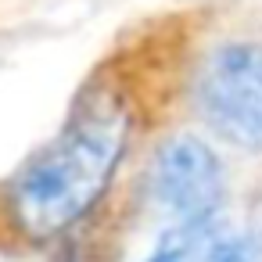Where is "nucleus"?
<instances>
[{
  "label": "nucleus",
  "mask_w": 262,
  "mask_h": 262,
  "mask_svg": "<svg viewBox=\"0 0 262 262\" xmlns=\"http://www.w3.org/2000/svg\"><path fill=\"white\" fill-rule=\"evenodd\" d=\"M129 137V104L119 90H90L65 129L15 183L11 208L29 237H51L86 215L108 190Z\"/></svg>",
  "instance_id": "1"
},
{
  "label": "nucleus",
  "mask_w": 262,
  "mask_h": 262,
  "mask_svg": "<svg viewBox=\"0 0 262 262\" xmlns=\"http://www.w3.org/2000/svg\"><path fill=\"white\" fill-rule=\"evenodd\" d=\"M198 108L233 147L262 151V43H226L198 72Z\"/></svg>",
  "instance_id": "2"
},
{
  "label": "nucleus",
  "mask_w": 262,
  "mask_h": 262,
  "mask_svg": "<svg viewBox=\"0 0 262 262\" xmlns=\"http://www.w3.org/2000/svg\"><path fill=\"white\" fill-rule=\"evenodd\" d=\"M151 198L183 226L212 219L223 205V165L194 137L169 140L151 162Z\"/></svg>",
  "instance_id": "3"
},
{
  "label": "nucleus",
  "mask_w": 262,
  "mask_h": 262,
  "mask_svg": "<svg viewBox=\"0 0 262 262\" xmlns=\"http://www.w3.org/2000/svg\"><path fill=\"white\" fill-rule=\"evenodd\" d=\"M151 262H262V248L255 237L212 219L183 223Z\"/></svg>",
  "instance_id": "4"
},
{
  "label": "nucleus",
  "mask_w": 262,
  "mask_h": 262,
  "mask_svg": "<svg viewBox=\"0 0 262 262\" xmlns=\"http://www.w3.org/2000/svg\"><path fill=\"white\" fill-rule=\"evenodd\" d=\"M255 241L262 244V198L255 201Z\"/></svg>",
  "instance_id": "5"
}]
</instances>
